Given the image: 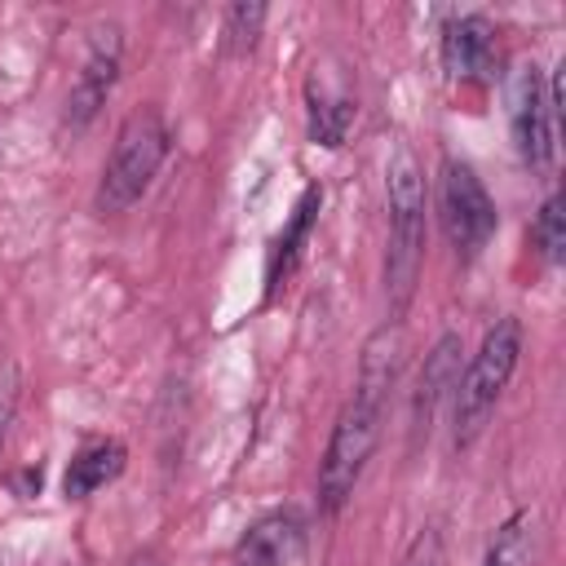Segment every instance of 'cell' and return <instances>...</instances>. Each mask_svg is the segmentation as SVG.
<instances>
[{
    "label": "cell",
    "instance_id": "6da1fadb",
    "mask_svg": "<svg viewBox=\"0 0 566 566\" xmlns=\"http://www.w3.org/2000/svg\"><path fill=\"white\" fill-rule=\"evenodd\" d=\"M402 349H407V336H402V323H385L367 336L363 345V358H358V380H354V394L349 402L340 407L332 433H327V447H323V460H318V513L323 517H336L376 442H380V420H385V398L402 371Z\"/></svg>",
    "mask_w": 566,
    "mask_h": 566
},
{
    "label": "cell",
    "instance_id": "7a4b0ae2",
    "mask_svg": "<svg viewBox=\"0 0 566 566\" xmlns=\"http://www.w3.org/2000/svg\"><path fill=\"white\" fill-rule=\"evenodd\" d=\"M385 195H389V239H385V301L389 323H402L420 261H424V172L416 155L398 142L385 164Z\"/></svg>",
    "mask_w": 566,
    "mask_h": 566
},
{
    "label": "cell",
    "instance_id": "3957f363",
    "mask_svg": "<svg viewBox=\"0 0 566 566\" xmlns=\"http://www.w3.org/2000/svg\"><path fill=\"white\" fill-rule=\"evenodd\" d=\"M517 354H522V323L513 314H504L482 336L478 354L464 363V371H460V380L451 389V442H455V451L473 447L478 433L486 429L504 385L517 371Z\"/></svg>",
    "mask_w": 566,
    "mask_h": 566
},
{
    "label": "cell",
    "instance_id": "277c9868",
    "mask_svg": "<svg viewBox=\"0 0 566 566\" xmlns=\"http://www.w3.org/2000/svg\"><path fill=\"white\" fill-rule=\"evenodd\" d=\"M168 142H172V137H168V124H164V115H159L155 106H142V111H133V115L119 124L115 150H111V159H106V168H102L97 199H93L102 217L128 212V208L150 190L159 164L168 159Z\"/></svg>",
    "mask_w": 566,
    "mask_h": 566
},
{
    "label": "cell",
    "instance_id": "5b68a950",
    "mask_svg": "<svg viewBox=\"0 0 566 566\" xmlns=\"http://www.w3.org/2000/svg\"><path fill=\"white\" fill-rule=\"evenodd\" d=\"M438 221H442L455 256H464V261H473L491 243L500 212H495V199L486 195L482 177L473 172V164L442 159V168H438Z\"/></svg>",
    "mask_w": 566,
    "mask_h": 566
},
{
    "label": "cell",
    "instance_id": "8992f818",
    "mask_svg": "<svg viewBox=\"0 0 566 566\" xmlns=\"http://www.w3.org/2000/svg\"><path fill=\"white\" fill-rule=\"evenodd\" d=\"M562 115V102H553L544 75L535 62L517 66L513 75V142L526 168L544 172L553 164V124Z\"/></svg>",
    "mask_w": 566,
    "mask_h": 566
},
{
    "label": "cell",
    "instance_id": "52a82bcc",
    "mask_svg": "<svg viewBox=\"0 0 566 566\" xmlns=\"http://www.w3.org/2000/svg\"><path fill=\"white\" fill-rule=\"evenodd\" d=\"M119 57H124V31L115 22L97 27L93 31V44H88V57L71 84V97H66V124L71 128H84L111 97L115 80H119Z\"/></svg>",
    "mask_w": 566,
    "mask_h": 566
},
{
    "label": "cell",
    "instance_id": "ba28073f",
    "mask_svg": "<svg viewBox=\"0 0 566 566\" xmlns=\"http://www.w3.org/2000/svg\"><path fill=\"white\" fill-rule=\"evenodd\" d=\"M460 354H464V345H460L455 332L438 336L433 349L424 354V367H420V380H416V394H411V438L416 442L429 438L442 398L455 389V380H460Z\"/></svg>",
    "mask_w": 566,
    "mask_h": 566
},
{
    "label": "cell",
    "instance_id": "9c48e42d",
    "mask_svg": "<svg viewBox=\"0 0 566 566\" xmlns=\"http://www.w3.org/2000/svg\"><path fill=\"white\" fill-rule=\"evenodd\" d=\"M301 544H305V522L292 509H279L248 526V535L234 548V566H292Z\"/></svg>",
    "mask_w": 566,
    "mask_h": 566
},
{
    "label": "cell",
    "instance_id": "30bf717a",
    "mask_svg": "<svg viewBox=\"0 0 566 566\" xmlns=\"http://www.w3.org/2000/svg\"><path fill=\"white\" fill-rule=\"evenodd\" d=\"M442 66L455 80H482L495 66V27L482 13L451 18L442 27Z\"/></svg>",
    "mask_w": 566,
    "mask_h": 566
},
{
    "label": "cell",
    "instance_id": "8fae6325",
    "mask_svg": "<svg viewBox=\"0 0 566 566\" xmlns=\"http://www.w3.org/2000/svg\"><path fill=\"white\" fill-rule=\"evenodd\" d=\"M318 208H323V190L318 186H305L301 199H296V208H292V217H287V226L279 230V239L270 248V261H265V301H274L279 287L292 279V270L301 265L305 239H310V230L318 221Z\"/></svg>",
    "mask_w": 566,
    "mask_h": 566
},
{
    "label": "cell",
    "instance_id": "7c38bea8",
    "mask_svg": "<svg viewBox=\"0 0 566 566\" xmlns=\"http://www.w3.org/2000/svg\"><path fill=\"white\" fill-rule=\"evenodd\" d=\"M305 111H310V137L314 146H327L336 150L354 124V93L345 84H327V75L314 66L310 84H305Z\"/></svg>",
    "mask_w": 566,
    "mask_h": 566
},
{
    "label": "cell",
    "instance_id": "4fadbf2b",
    "mask_svg": "<svg viewBox=\"0 0 566 566\" xmlns=\"http://www.w3.org/2000/svg\"><path fill=\"white\" fill-rule=\"evenodd\" d=\"M124 464H128V451H124V442H115V438H102V442L80 447V451L71 455V464H66V478H62L66 500H88V495H97L106 482H115V478L124 473Z\"/></svg>",
    "mask_w": 566,
    "mask_h": 566
},
{
    "label": "cell",
    "instance_id": "5bb4252c",
    "mask_svg": "<svg viewBox=\"0 0 566 566\" xmlns=\"http://www.w3.org/2000/svg\"><path fill=\"white\" fill-rule=\"evenodd\" d=\"M535 539H539V517L531 509H517L495 535L482 557V566H531L535 562Z\"/></svg>",
    "mask_w": 566,
    "mask_h": 566
},
{
    "label": "cell",
    "instance_id": "9a60e30c",
    "mask_svg": "<svg viewBox=\"0 0 566 566\" xmlns=\"http://www.w3.org/2000/svg\"><path fill=\"white\" fill-rule=\"evenodd\" d=\"M531 239H535V248H539V256H544L548 265L562 261V252H566V199H562V195H548V199L539 203V217H535Z\"/></svg>",
    "mask_w": 566,
    "mask_h": 566
},
{
    "label": "cell",
    "instance_id": "2e32d148",
    "mask_svg": "<svg viewBox=\"0 0 566 566\" xmlns=\"http://www.w3.org/2000/svg\"><path fill=\"white\" fill-rule=\"evenodd\" d=\"M265 4H230L226 9V22H221V49L226 53H248L261 35V22H265Z\"/></svg>",
    "mask_w": 566,
    "mask_h": 566
},
{
    "label": "cell",
    "instance_id": "e0dca14e",
    "mask_svg": "<svg viewBox=\"0 0 566 566\" xmlns=\"http://www.w3.org/2000/svg\"><path fill=\"white\" fill-rule=\"evenodd\" d=\"M398 566H447V539L438 526H420Z\"/></svg>",
    "mask_w": 566,
    "mask_h": 566
},
{
    "label": "cell",
    "instance_id": "ac0fdd59",
    "mask_svg": "<svg viewBox=\"0 0 566 566\" xmlns=\"http://www.w3.org/2000/svg\"><path fill=\"white\" fill-rule=\"evenodd\" d=\"M13 411H18V367L4 363L0 367V447H4V433L13 424Z\"/></svg>",
    "mask_w": 566,
    "mask_h": 566
},
{
    "label": "cell",
    "instance_id": "d6986e66",
    "mask_svg": "<svg viewBox=\"0 0 566 566\" xmlns=\"http://www.w3.org/2000/svg\"><path fill=\"white\" fill-rule=\"evenodd\" d=\"M128 566H159V562H155V557H150V553H137V557H133V562H128Z\"/></svg>",
    "mask_w": 566,
    "mask_h": 566
}]
</instances>
